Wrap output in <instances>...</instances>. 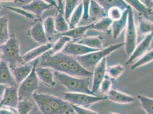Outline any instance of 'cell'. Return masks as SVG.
Wrapping results in <instances>:
<instances>
[{"label": "cell", "mask_w": 153, "mask_h": 114, "mask_svg": "<svg viewBox=\"0 0 153 114\" xmlns=\"http://www.w3.org/2000/svg\"><path fill=\"white\" fill-rule=\"evenodd\" d=\"M54 76H56L58 82L67 89L68 93L94 95L89 89L88 78L74 77L56 71L54 73Z\"/></svg>", "instance_id": "cell-3"}, {"label": "cell", "mask_w": 153, "mask_h": 114, "mask_svg": "<svg viewBox=\"0 0 153 114\" xmlns=\"http://www.w3.org/2000/svg\"><path fill=\"white\" fill-rule=\"evenodd\" d=\"M153 50H150L140 57L139 59L131 66V70H134L142 66L153 62Z\"/></svg>", "instance_id": "cell-32"}, {"label": "cell", "mask_w": 153, "mask_h": 114, "mask_svg": "<svg viewBox=\"0 0 153 114\" xmlns=\"http://www.w3.org/2000/svg\"><path fill=\"white\" fill-rule=\"evenodd\" d=\"M124 44V43L113 44L103 49L90 53L83 56L76 57V59L84 69L91 72L104 58H106L113 52L123 46Z\"/></svg>", "instance_id": "cell-5"}, {"label": "cell", "mask_w": 153, "mask_h": 114, "mask_svg": "<svg viewBox=\"0 0 153 114\" xmlns=\"http://www.w3.org/2000/svg\"><path fill=\"white\" fill-rule=\"evenodd\" d=\"M38 66L78 78H89L93 76V73L84 69L76 58L61 52L54 54L46 52L41 58Z\"/></svg>", "instance_id": "cell-1"}, {"label": "cell", "mask_w": 153, "mask_h": 114, "mask_svg": "<svg viewBox=\"0 0 153 114\" xmlns=\"http://www.w3.org/2000/svg\"><path fill=\"white\" fill-rule=\"evenodd\" d=\"M106 97L110 101L119 104H128L135 101L133 96L112 89L107 94Z\"/></svg>", "instance_id": "cell-17"}, {"label": "cell", "mask_w": 153, "mask_h": 114, "mask_svg": "<svg viewBox=\"0 0 153 114\" xmlns=\"http://www.w3.org/2000/svg\"><path fill=\"white\" fill-rule=\"evenodd\" d=\"M16 109L2 107L0 108V114H14Z\"/></svg>", "instance_id": "cell-41"}, {"label": "cell", "mask_w": 153, "mask_h": 114, "mask_svg": "<svg viewBox=\"0 0 153 114\" xmlns=\"http://www.w3.org/2000/svg\"><path fill=\"white\" fill-rule=\"evenodd\" d=\"M107 17V14L105 9L97 1H90L89 18L94 21L101 19Z\"/></svg>", "instance_id": "cell-22"}, {"label": "cell", "mask_w": 153, "mask_h": 114, "mask_svg": "<svg viewBox=\"0 0 153 114\" xmlns=\"http://www.w3.org/2000/svg\"><path fill=\"white\" fill-rule=\"evenodd\" d=\"M153 37L152 33L147 35L146 37L142 41V42H140L137 46H136L133 52L131 53V54L129 57L128 61L126 62V64H129L132 63L135 60H136L138 58H140L146 53L147 51L149 50L151 43L153 41Z\"/></svg>", "instance_id": "cell-12"}, {"label": "cell", "mask_w": 153, "mask_h": 114, "mask_svg": "<svg viewBox=\"0 0 153 114\" xmlns=\"http://www.w3.org/2000/svg\"><path fill=\"white\" fill-rule=\"evenodd\" d=\"M71 41V39L68 37L62 36H58V39L54 44H53L52 48L48 52L51 54L61 53L64 49L66 44Z\"/></svg>", "instance_id": "cell-27"}, {"label": "cell", "mask_w": 153, "mask_h": 114, "mask_svg": "<svg viewBox=\"0 0 153 114\" xmlns=\"http://www.w3.org/2000/svg\"><path fill=\"white\" fill-rule=\"evenodd\" d=\"M54 24L56 32L64 33L69 30V24L64 17V15L61 13H58L56 19H54Z\"/></svg>", "instance_id": "cell-28"}, {"label": "cell", "mask_w": 153, "mask_h": 114, "mask_svg": "<svg viewBox=\"0 0 153 114\" xmlns=\"http://www.w3.org/2000/svg\"><path fill=\"white\" fill-rule=\"evenodd\" d=\"M42 25L48 39L52 37L53 36L56 35L57 32L55 28L54 19L53 17L49 16L47 17L44 21Z\"/></svg>", "instance_id": "cell-30"}, {"label": "cell", "mask_w": 153, "mask_h": 114, "mask_svg": "<svg viewBox=\"0 0 153 114\" xmlns=\"http://www.w3.org/2000/svg\"><path fill=\"white\" fill-rule=\"evenodd\" d=\"M32 69L33 66L25 64L19 66L12 70V74L18 86L29 76Z\"/></svg>", "instance_id": "cell-18"}, {"label": "cell", "mask_w": 153, "mask_h": 114, "mask_svg": "<svg viewBox=\"0 0 153 114\" xmlns=\"http://www.w3.org/2000/svg\"><path fill=\"white\" fill-rule=\"evenodd\" d=\"M38 64V59L33 65L30 74L18 86V96L19 101L29 99L38 89L39 79L36 73V67Z\"/></svg>", "instance_id": "cell-6"}, {"label": "cell", "mask_w": 153, "mask_h": 114, "mask_svg": "<svg viewBox=\"0 0 153 114\" xmlns=\"http://www.w3.org/2000/svg\"><path fill=\"white\" fill-rule=\"evenodd\" d=\"M125 71V67L121 64L111 66L106 70L108 76L111 79H116L121 76Z\"/></svg>", "instance_id": "cell-34"}, {"label": "cell", "mask_w": 153, "mask_h": 114, "mask_svg": "<svg viewBox=\"0 0 153 114\" xmlns=\"http://www.w3.org/2000/svg\"><path fill=\"white\" fill-rule=\"evenodd\" d=\"M53 45V44L48 42L46 44H41V46L28 51L25 55L22 56L23 64H25L29 63L32 61L36 60L38 57L42 56L51 49Z\"/></svg>", "instance_id": "cell-14"}, {"label": "cell", "mask_w": 153, "mask_h": 114, "mask_svg": "<svg viewBox=\"0 0 153 114\" xmlns=\"http://www.w3.org/2000/svg\"><path fill=\"white\" fill-rule=\"evenodd\" d=\"M82 1L83 4V16L82 19L87 20L89 19L90 1L84 0Z\"/></svg>", "instance_id": "cell-39"}, {"label": "cell", "mask_w": 153, "mask_h": 114, "mask_svg": "<svg viewBox=\"0 0 153 114\" xmlns=\"http://www.w3.org/2000/svg\"><path fill=\"white\" fill-rule=\"evenodd\" d=\"M140 2L147 7L149 9L153 8V1H140Z\"/></svg>", "instance_id": "cell-42"}, {"label": "cell", "mask_w": 153, "mask_h": 114, "mask_svg": "<svg viewBox=\"0 0 153 114\" xmlns=\"http://www.w3.org/2000/svg\"><path fill=\"white\" fill-rule=\"evenodd\" d=\"M1 59L5 61L10 69L23 64L22 56L20 54L19 42L14 36H10L5 44L0 46Z\"/></svg>", "instance_id": "cell-4"}, {"label": "cell", "mask_w": 153, "mask_h": 114, "mask_svg": "<svg viewBox=\"0 0 153 114\" xmlns=\"http://www.w3.org/2000/svg\"><path fill=\"white\" fill-rule=\"evenodd\" d=\"M108 114H118V113H114V112H110V113H108Z\"/></svg>", "instance_id": "cell-44"}, {"label": "cell", "mask_w": 153, "mask_h": 114, "mask_svg": "<svg viewBox=\"0 0 153 114\" xmlns=\"http://www.w3.org/2000/svg\"><path fill=\"white\" fill-rule=\"evenodd\" d=\"M76 43L96 49H102L103 46V40L100 36L82 38L77 41Z\"/></svg>", "instance_id": "cell-24"}, {"label": "cell", "mask_w": 153, "mask_h": 114, "mask_svg": "<svg viewBox=\"0 0 153 114\" xmlns=\"http://www.w3.org/2000/svg\"><path fill=\"white\" fill-rule=\"evenodd\" d=\"M19 102L18 86L7 87L0 101V108L2 107L16 109Z\"/></svg>", "instance_id": "cell-9"}, {"label": "cell", "mask_w": 153, "mask_h": 114, "mask_svg": "<svg viewBox=\"0 0 153 114\" xmlns=\"http://www.w3.org/2000/svg\"><path fill=\"white\" fill-rule=\"evenodd\" d=\"M128 6L134 8L137 12L143 16L144 19L150 21V17L153 16V9L145 7L139 0H125L124 1Z\"/></svg>", "instance_id": "cell-21"}, {"label": "cell", "mask_w": 153, "mask_h": 114, "mask_svg": "<svg viewBox=\"0 0 153 114\" xmlns=\"http://www.w3.org/2000/svg\"><path fill=\"white\" fill-rule=\"evenodd\" d=\"M92 25L93 23L88 25L77 26L73 29H69L68 32L58 34V37L62 36L68 37L73 39H78L83 37L85 33L91 28Z\"/></svg>", "instance_id": "cell-23"}, {"label": "cell", "mask_w": 153, "mask_h": 114, "mask_svg": "<svg viewBox=\"0 0 153 114\" xmlns=\"http://www.w3.org/2000/svg\"><path fill=\"white\" fill-rule=\"evenodd\" d=\"M101 49L90 48L82 44L70 41L65 46L61 53L72 57H80Z\"/></svg>", "instance_id": "cell-10"}, {"label": "cell", "mask_w": 153, "mask_h": 114, "mask_svg": "<svg viewBox=\"0 0 153 114\" xmlns=\"http://www.w3.org/2000/svg\"><path fill=\"white\" fill-rule=\"evenodd\" d=\"M10 37L8 19L5 17H0V46L5 44Z\"/></svg>", "instance_id": "cell-26"}, {"label": "cell", "mask_w": 153, "mask_h": 114, "mask_svg": "<svg viewBox=\"0 0 153 114\" xmlns=\"http://www.w3.org/2000/svg\"><path fill=\"white\" fill-rule=\"evenodd\" d=\"M107 99L106 96H99L82 93H66L64 99L71 105L81 107L87 108L97 102Z\"/></svg>", "instance_id": "cell-8"}, {"label": "cell", "mask_w": 153, "mask_h": 114, "mask_svg": "<svg viewBox=\"0 0 153 114\" xmlns=\"http://www.w3.org/2000/svg\"><path fill=\"white\" fill-rule=\"evenodd\" d=\"M30 35L36 42L39 44L48 43V39L46 36L42 23L40 21L36 22L32 26L30 30Z\"/></svg>", "instance_id": "cell-16"}, {"label": "cell", "mask_w": 153, "mask_h": 114, "mask_svg": "<svg viewBox=\"0 0 153 114\" xmlns=\"http://www.w3.org/2000/svg\"><path fill=\"white\" fill-rule=\"evenodd\" d=\"M142 108L147 114H153V99L143 95H138Z\"/></svg>", "instance_id": "cell-33"}, {"label": "cell", "mask_w": 153, "mask_h": 114, "mask_svg": "<svg viewBox=\"0 0 153 114\" xmlns=\"http://www.w3.org/2000/svg\"><path fill=\"white\" fill-rule=\"evenodd\" d=\"M34 114H41V113L39 111H37V112H36Z\"/></svg>", "instance_id": "cell-45"}, {"label": "cell", "mask_w": 153, "mask_h": 114, "mask_svg": "<svg viewBox=\"0 0 153 114\" xmlns=\"http://www.w3.org/2000/svg\"><path fill=\"white\" fill-rule=\"evenodd\" d=\"M128 16V7L123 11L121 18L119 20L113 21L111 27L113 32V37L117 39L127 25Z\"/></svg>", "instance_id": "cell-20"}, {"label": "cell", "mask_w": 153, "mask_h": 114, "mask_svg": "<svg viewBox=\"0 0 153 114\" xmlns=\"http://www.w3.org/2000/svg\"><path fill=\"white\" fill-rule=\"evenodd\" d=\"M36 73L39 80L51 86H55L54 76L51 69L37 66L36 67Z\"/></svg>", "instance_id": "cell-19"}, {"label": "cell", "mask_w": 153, "mask_h": 114, "mask_svg": "<svg viewBox=\"0 0 153 114\" xmlns=\"http://www.w3.org/2000/svg\"><path fill=\"white\" fill-rule=\"evenodd\" d=\"M7 7V8L9 9L10 10H12L13 11H14L16 13H19L20 14L25 16L26 18H28V19H34V15L30 13H29L27 12H26L25 10H24V9L22 10V9H17V8H14V7Z\"/></svg>", "instance_id": "cell-40"}, {"label": "cell", "mask_w": 153, "mask_h": 114, "mask_svg": "<svg viewBox=\"0 0 153 114\" xmlns=\"http://www.w3.org/2000/svg\"><path fill=\"white\" fill-rule=\"evenodd\" d=\"M111 86L112 81L111 78L108 75H106L102 83H101L99 90H100L101 92L103 94H108L111 90Z\"/></svg>", "instance_id": "cell-37"}, {"label": "cell", "mask_w": 153, "mask_h": 114, "mask_svg": "<svg viewBox=\"0 0 153 114\" xmlns=\"http://www.w3.org/2000/svg\"><path fill=\"white\" fill-rule=\"evenodd\" d=\"M83 16V4L82 1H81L72 13L69 21V29H73L77 27L79 24Z\"/></svg>", "instance_id": "cell-25"}, {"label": "cell", "mask_w": 153, "mask_h": 114, "mask_svg": "<svg viewBox=\"0 0 153 114\" xmlns=\"http://www.w3.org/2000/svg\"><path fill=\"white\" fill-rule=\"evenodd\" d=\"M80 2L81 1L78 0H67L65 1L64 16L67 22H69L72 13L80 3Z\"/></svg>", "instance_id": "cell-31"}, {"label": "cell", "mask_w": 153, "mask_h": 114, "mask_svg": "<svg viewBox=\"0 0 153 114\" xmlns=\"http://www.w3.org/2000/svg\"><path fill=\"white\" fill-rule=\"evenodd\" d=\"M125 34V49L128 55H131L137 44V29L135 24L134 15L132 7H128V16Z\"/></svg>", "instance_id": "cell-7"}, {"label": "cell", "mask_w": 153, "mask_h": 114, "mask_svg": "<svg viewBox=\"0 0 153 114\" xmlns=\"http://www.w3.org/2000/svg\"><path fill=\"white\" fill-rule=\"evenodd\" d=\"M33 98L41 114H71L72 105L57 96L46 94H34Z\"/></svg>", "instance_id": "cell-2"}, {"label": "cell", "mask_w": 153, "mask_h": 114, "mask_svg": "<svg viewBox=\"0 0 153 114\" xmlns=\"http://www.w3.org/2000/svg\"><path fill=\"white\" fill-rule=\"evenodd\" d=\"M1 61V53H0V61Z\"/></svg>", "instance_id": "cell-46"}, {"label": "cell", "mask_w": 153, "mask_h": 114, "mask_svg": "<svg viewBox=\"0 0 153 114\" xmlns=\"http://www.w3.org/2000/svg\"><path fill=\"white\" fill-rule=\"evenodd\" d=\"M113 23V21L110 19L108 17H106L100 19L97 22H93L91 29L96 30L97 31L102 32H107L111 27Z\"/></svg>", "instance_id": "cell-29"}, {"label": "cell", "mask_w": 153, "mask_h": 114, "mask_svg": "<svg viewBox=\"0 0 153 114\" xmlns=\"http://www.w3.org/2000/svg\"><path fill=\"white\" fill-rule=\"evenodd\" d=\"M72 107L76 114H99L87 108L81 107L74 105H72Z\"/></svg>", "instance_id": "cell-38"}, {"label": "cell", "mask_w": 153, "mask_h": 114, "mask_svg": "<svg viewBox=\"0 0 153 114\" xmlns=\"http://www.w3.org/2000/svg\"><path fill=\"white\" fill-rule=\"evenodd\" d=\"M139 30L142 35H149L153 33V25L152 21L142 19L139 21Z\"/></svg>", "instance_id": "cell-36"}, {"label": "cell", "mask_w": 153, "mask_h": 114, "mask_svg": "<svg viewBox=\"0 0 153 114\" xmlns=\"http://www.w3.org/2000/svg\"><path fill=\"white\" fill-rule=\"evenodd\" d=\"M0 84L6 87L18 86L9 66L2 59L0 61Z\"/></svg>", "instance_id": "cell-13"}, {"label": "cell", "mask_w": 153, "mask_h": 114, "mask_svg": "<svg viewBox=\"0 0 153 114\" xmlns=\"http://www.w3.org/2000/svg\"><path fill=\"white\" fill-rule=\"evenodd\" d=\"M106 58H104L94 69L93 73V86L91 90L94 94L99 90L101 83L106 76Z\"/></svg>", "instance_id": "cell-11"}, {"label": "cell", "mask_w": 153, "mask_h": 114, "mask_svg": "<svg viewBox=\"0 0 153 114\" xmlns=\"http://www.w3.org/2000/svg\"><path fill=\"white\" fill-rule=\"evenodd\" d=\"M33 104L29 99L21 101L16 108V111L18 114H29L33 109Z\"/></svg>", "instance_id": "cell-35"}, {"label": "cell", "mask_w": 153, "mask_h": 114, "mask_svg": "<svg viewBox=\"0 0 153 114\" xmlns=\"http://www.w3.org/2000/svg\"><path fill=\"white\" fill-rule=\"evenodd\" d=\"M1 98H0V101H1Z\"/></svg>", "instance_id": "cell-47"}, {"label": "cell", "mask_w": 153, "mask_h": 114, "mask_svg": "<svg viewBox=\"0 0 153 114\" xmlns=\"http://www.w3.org/2000/svg\"><path fill=\"white\" fill-rule=\"evenodd\" d=\"M7 87L4 86V85L0 84V98H1L2 96L4 94V93L5 92V90Z\"/></svg>", "instance_id": "cell-43"}, {"label": "cell", "mask_w": 153, "mask_h": 114, "mask_svg": "<svg viewBox=\"0 0 153 114\" xmlns=\"http://www.w3.org/2000/svg\"><path fill=\"white\" fill-rule=\"evenodd\" d=\"M51 5L44 1L34 0L22 7L24 10L33 13L37 17H40L45 10L51 7Z\"/></svg>", "instance_id": "cell-15"}]
</instances>
